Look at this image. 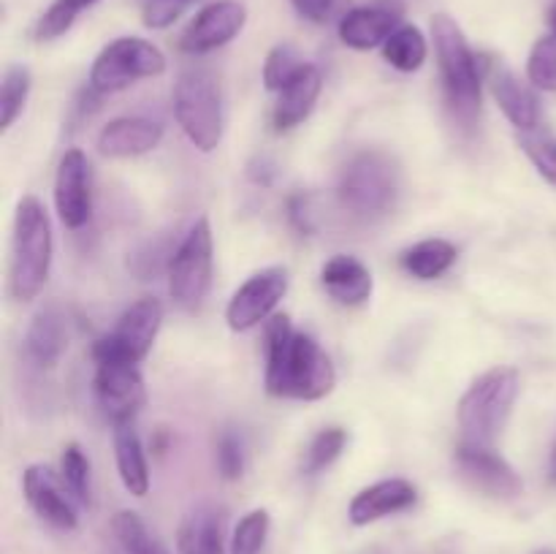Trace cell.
Returning a JSON list of instances; mask_svg holds the SVG:
<instances>
[{"instance_id":"cell-1","label":"cell","mask_w":556,"mask_h":554,"mask_svg":"<svg viewBox=\"0 0 556 554\" xmlns=\"http://www.w3.org/2000/svg\"><path fill=\"white\" fill-rule=\"evenodd\" d=\"M337 373L324 348L307 331L293 329L286 313L266 320V391L286 400H324Z\"/></svg>"},{"instance_id":"cell-2","label":"cell","mask_w":556,"mask_h":554,"mask_svg":"<svg viewBox=\"0 0 556 554\" xmlns=\"http://www.w3.org/2000/svg\"><path fill=\"white\" fill-rule=\"evenodd\" d=\"M54 239L47 210L36 196H25L16 204L14 237H11V297L30 302L43 291L52 269Z\"/></svg>"},{"instance_id":"cell-3","label":"cell","mask_w":556,"mask_h":554,"mask_svg":"<svg viewBox=\"0 0 556 554\" xmlns=\"http://www.w3.org/2000/svg\"><path fill=\"white\" fill-rule=\"evenodd\" d=\"M516 396H519V373L514 367H494L472 380L456 411L462 445L492 449L514 413Z\"/></svg>"},{"instance_id":"cell-4","label":"cell","mask_w":556,"mask_h":554,"mask_svg":"<svg viewBox=\"0 0 556 554\" xmlns=\"http://www.w3.org/2000/svg\"><path fill=\"white\" fill-rule=\"evenodd\" d=\"M432 38L451 109L462 123H472L481 112V63L462 27L448 14L432 16Z\"/></svg>"},{"instance_id":"cell-5","label":"cell","mask_w":556,"mask_h":554,"mask_svg":"<svg viewBox=\"0 0 556 554\" xmlns=\"http://www.w3.org/2000/svg\"><path fill=\"white\" fill-rule=\"evenodd\" d=\"M337 196L356 217L389 215L400 199V166L383 150L356 152L342 168Z\"/></svg>"},{"instance_id":"cell-6","label":"cell","mask_w":556,"mask_h":554,"mask_svg":"<svg viewBox=\"0 0 556 554\" xmlns=\"http://www.w3.org/2000/svg\"><path fill=\"white\" fill-rule=\"evenodd\" d=\"M174 114L190 144L212 152L223 139V98L206 68H185L174 85Z\"/></svg>"},{"instance_id":"cell-7","label":"cell","mask_w":556,"mask_h":554,"mask_svg":"<svg viewBox=\"0 0 556 554\" xmlns=\"http://www.w3.org/2000/svg\"><path fill=\"white\" fill-rule=\"evenodd\" d=\"M166 71V58L155 43L125 36L106 43L90 68V90L98 96L119 92L139 79H152Z\"/></svg>"},{"instance_id":"cell-8","label":"cell","mask_w":556,"mask_h":554,"mask_svg":"<svg viewBox=\"0 0 556 554\" xmlns=\"http://www.w3.org/2000/svg\"><path fill=\"white\" fill-rule=\"evenodd\" d=\"M215 269V239L206 217L195 221L168 264V293L182 310H195L206 299Z\"/></svg>"},{"instance_id":"cell-9","label":"cell","mask_w":556,"mask_h":554,"mask_svg":"<svg viewBox=\"0 0 556 554\" xmlns=\"http://www.w3.org/2000/svg\"><path fill=\"white\" fill-rule=\"evenodd\" d=\"M163 324V304L155 297H144L130 304L117 318L114 329L96 340L92 358L98 362L139 364L150 353L157 329Z\"/></svg>"},{"instance_id":"cell-10","label":"cell","mask_w":556,"mask_h":554,"mask_svg":"<svg viewBox=\"0 0 556 554\" xmlns=\"http://www.w3.org/2000/svg\"><path fill=\"white\" fill-rule=\"evenodd\" d=\"M96 400L106 421H112V427L136 421L141 407L147 405V389L139 367L128 362H98Z\"/></svg>"},{"instance_id":"cell-11","label":"cell","mask_w":556,"mask_h":554,"mask_svg":"<svg viewBox=\"0 0 556 554\" xmlns=\"http://www.w3.org/2000/svg\"><path fill=\"white\" fill-rule=\"evenodd\" d=\"M288 293V272L282 266L255 272L237 288L226 307V320L233 331H248L269 320L280 299Z\"/></svg>"},{"instance_id":"cell-12","label":"cell","mask_w":556,"mask_h":554,"mask_svg":"<svg viewBox=\"0 0 556 554\" xmlns=\"http://www.w3.org/2000/svg\"><path fill=\"white\" fill-rule=\"evenodd\" d=\"M405 3L402 0H372V3L353 5L340 16V41L345 47L367 52V49L383 47L391 33L405 25Z\"/></svg>"},{"instance_id":"cell-13","label":"cell","mask_w":556,"mask_h":554,"mask_svg":"<svg viewBox=\"0 0 556 554\" xmlns=\"http://www.w3.org/2000/svg\"><path fill=\"white\" fill-rule=\"evenodd\" d=\"M244 22H248V9L239 0H215L190 20L179 36V49L188 54L215 52L242 33Z\"/></svg>"},{"instance_id":"cell-14","label":"cell","mask_w":556,"mask_h":554,"mask_svg":"<svg viewBox=\"0 0 556 554\" xmlns=\"http://www.w3.org/2000/svg\"><path fill=\"white\" fill-rule=\"evenodd\" d=\"M54 206L60 223L71 231H79L92 217V185L90 163L81 150H68L58 163L54 174Z\"/></svg>"},{"instance_id":"cell-15","label":"cell","mask_w":556,"mask_h":554,"mask_svg":"<svg viewBox=\"0 0 556 554\" xmlns=\"http://www.w3.org/2000/svg\"><path fill=\"white\" fill-rule=\"evenodd\" d=\"M456 467H459V476L465 478L476 492L489 494V498L514 500L519 498L521 489H525L519 473H516L494 449L459 445V451H456Z\"/></svg>"},{"instance_id":"cell-16","label":"cell","mask_w":556,"mask_h":554,"mask_svg":"<svg viewBox=\"0 0 556 554\" xmlns=\"http://www.w3.org/2000/svg\"><path fill=\"white\" fill-rule=\"evenodd\" d=\"M22 492L27 505L41 516L47 525L58 530H76L79 516H76L74 498L65 489L63 478L54 476L47 465H30L22 476Z\"/></svg>"},{"instance_id":"cell-17","label":"cell","mask_w":556,"mask_h":554,"mask_svg":"<svg viewBox=\"0 0 556 554\" xmlns=\"http://www.w3.org/2000/svg\"><path fill=\"white\" fill-rule=\"evenodd\" d=\"M179 554H226V508L199 503L185 514L177 530Z\"/></svg>"},{"instance_id":"cell-18","label":"cell","mask_w":556,"mask_h":554,"mask_svg":"<svg viewBox=\"0 0 556 554\" xmlns=\"http://www.w3.org/2000/svg\"><path fill=\"white\" fill-rule=\"evenodd\" d=\"M416 487L405 478H386V481L372 483V487L362 489L356 498L351 500V521L356 527L372 525V521L386 519L391 514H402V511L416 505Z\"/></svg>"},{"instance_id":"cell-19","label":"cell","mask_w":556,"mask_h":554,"mask_svg":"<svg viewBox=\"0 0 556 554\" xmlns=\"http://www.w3.org/2000/svg\"><path fill=\"white\" fill-rule=\"evenodd\" d=\"M163 139V125L147 117H117L98 134V152L106 158H136L152 152Z\"/></svg>"},{"instance_id":"cell-20","label":"cell","mask_w":556,"mask_h":554,"mask_svg":"<svg viewBox=\"0 0 556 554\" xmlns=\"http://www.w3.org/2000/svg\"><path fill=\"white\" fill-rule=\"evenodd\" d=\"M320 90H324L320 68L318 65L307 63L280 92H277L275 112H271L275 130H291L296 128L299 123H304V119L313 114Z\"/></svg>"},{"instance_id":"cell-21","label":"cell","mask_w":556,"mask_h":554,"mask_svg":"<svg viewBox=\"0 0 556 554\" xmlns=\"http://www.w3.org/2000/svg\"><path fill=\"white\" fill-rule=\"evenodd\" d=\"M320 282L337 304L358 307L372 297V272L353 255H334L320 269Z\"/></svg>"},{"instance_id":"cell-22","label":"cell","mask_w":556,"mask_h":554,"mask_svg":"<svg viewBox=\"0 0 556 554\" xmlns=\"http://www.w3.org/2000/svg\"><path fill=\"white\" fill-rule=\"evenodd\" d=\"M492 92L494 101L505 112V117L519 130H538L541 125V101L535 92L505 65L492 68Z\"/></svg>"},{"instance_id":"cell-23","label":"cell","mask_w":556,"mask_h":554,"mask_svg":"<svg viewBox=\"0 0 556 554\" xmlns=\"http://www.w3.org/2000/svg\"><path fill=\"white\" fill-rule=\"evenodd\" d=\"M68 345V326L58 307H41L33 315L25 335L27 358L38 367H54Z\"/></svg>"},{"instance_id":"cell-24","label":"cell","mask_w":556,"mask_h":554,"mask_svg":"<svg viewBox=\"0 0 556 554\" xmlns=\"http://www.w3.org/2000/svg\"><path fill=\"white\" fill-rule=\"evenodd\" d=\"M114 459H117V470L125 489L136 498H144L150 492V465H147L144 445H141L134 421L114 427Z\"/></svg>"},{"instance_id":"cell-25","label":"cell","mask_w":556,"mask_h":554,"mask_svg":"<svg viewBox=\"0 0 556 554\" xmlns=\"http://www.w3.org/2000/svg\"><path fill=\"white\" fill-rule=\"evenodd\" d=\"M456 255H459V250H456L454 242L434 237L407 248L400 261L402 269L416 277V280H438L456 264Z\"/></svg>"},{"instance_id":"cell-26","label":"cell","mask_w":556,"mask_h":554,"mask_svg":"<svg viewBox=\"0 0 556 554\" xmlns=\"http://www.w3.org/2000/svg\"><path fill=\"white\" fill-rule=\"evenodd\" d=\"M429 43L416 25H400L383 43L386 63L394 65L402 74H413L427 63Z\"/></svg>"},{"instance_id":"cell-27","label":"cell","mask_w":556,"mask_h":554,"mask_svg":"<svg viewBox=\"0 0 556 554\" xmlns=\"http://www.w3.org/2000/svg\"><path fill=\"white\" fill-rule=\"evenodd\" d=\"M112 532L125 554H168L161 538L147 527L136 511H117L112 519Z\"/></svg>"},{"instance_id":"cell-28","label":"cell","mask_w":556,"mask_h":554,"mask_svg":"<svg viewBox=\"0 0 556 554\" xmlns=\"http://www.w3.org/2000/svg\"><path fill=\"white\" fill-rule=\"evenodd\" d=\"M101 0H52L49 9L38 16L36 38L38 41H54L74 27V22Z\"/></svg>"},{"instance_id":"cell-29","label":"cell","mask_w":556,"mask_h":554,"mask_svg":"<svg viewBox=\"0 0 556 554\" xmlns=\"http://www.w3.org/2000/svg\"><path fill=\"white\" fill-rule=\"evenodd\" d=\"M60 478L79 505H90V459L79 443H68L60 459Z\"/></svg>"},{"instance_id":"cell-30","label":"cell","mask_w":556,"mask_h":554,"mask_svg":"<svg viewBox=\"0 0 556 554\" xmlns=\"http://www.w3.org/2000/svg\"><path fill=\"white\" fill-rule=\"evenodd\" d=\"M27 96H30V71L25 65H11L3 76V90H0V125L9 130L14 119L25 109Z\"/></svg>"},{"instance_id":"cell-31","label":"cell","mask_w":556,"mask_h":554,"mask_svg":"<svg viewBox=\"0 0 556 554\" xmlns=\"http://www.w3.org/2000/svg\"><path fill=\"white\" fill-rule=\"evenodd\" d=\"M307 65V60L291 47V43H277L269 54H266V63H264V85L266 90L271 92H280L299 71Z\"/></svg>"},{"instance_id":"cell-32","label":"cell","mask_w":556,"mask_h":554,"mask_svg":"<svg viewBox=\"0 0 556 554\" xmlns=\"http://www.w3.org/2000/svg\"><path fill=\"white\" fill-rule=\"evenodd\" d=\"M348 443V432L340 427H329L320 429L318 435L313 438V443L307 445V454H304V473L315 476V473L326 470L337 456L345 451Z\"/></svg>"},{"instance_id":"cell-33","label":"cell","mask_w":556,"mask_h":554,"mask_svg":"<svg viewBox=\"0 0 556 554\" xmlns=\"http://www.w3.org/2000/svg\"><path fill=\"white\" fill-rule=\"evenodd\" d=\"M527 79L532 87L546 92H556V36L538 38L527 60Z\"/></svg>"},{"instance_id":"cell-34","label":"cell","mask_w":556,"mask_h":554,"mask_svg":"<svg viewBox=\"0 0 556 554\" xmlns=\"http://www.w3.org/2000/svg\"><path fill=\"white\" fill-rule=\"evenodd\" d=\"M269 511L255 508L250 511V514H244L242 519H239L237 530H233L231 554H261L266 536H269Z\"/></svg>"},{"instance_id":"cell-35","label":"cell","mask_w":556,"mask_h":554,"mask_svg":"<svg viewBox=\"0 0 556 554\" xmlns=\"http://www.w3.org/2000/svg\"><path fill=\"white\" fill-rule=\"evenodd\" d=\"M521 150L527 152L543 179L556 185V136L541 134V130H521Z\"/></svg>"},{"instance_id":"cell-36","label":"cell","mask_w":556,"mask_h":554,"mask_svg":"<svg viewBox=\"0 0 556 554\" xmlns=\"http://www.w3.org/2000/svg\"><path fill=\"white\" fill-rule=\"evenodd\" d=\"M215 459H217V470L226 481H237L244 470V445L242 438L231 429H223V435L217 438V451H215Z\"/></svg>"},{"instance_id":"cell-37","label":"cell","mask_w":556,"mask_h":554,"mask_svg":"<svg viewBox=\"0 0 556 554\" xmlns=\"http://www.w3.org/2000/svg\"><path fill=\"white\" fill-rule=\"evenodd\" d=\"M185 11V0H147L141 9V20L152 30H163V27L174 25L177 16Z\"/></svg>"},{"instance_id":"cell-38","label":"cell","mask_w":556,"mask_h":554,"mask_svg":"<svg viewBox=\"0 0 556 554\" xmlns=\"http://www.w3.org/2000/svg\"><path fill=\"white\" fill-rule=\"evenodd\" d=\"M291 3L304 20L315 22V25H326L348 11V0H291Z\"/></svg>"},{"instance_id":"cell-39","label":"cell","mask_w":556,"mask_h":554,"mask_svg":"<svg viewBox=\"0 0 556 554\" xmlns=\"http://www.w3.org/2000/svg\"><path fill=\"white\" fill-rule=\"evenodd\" d=\"M291 221L296 223L299 231H309V210L304 199H291Z\"/></svg>"},{"instance_id":"cell-40","label":"cell","mask_w":556,"mask_h":554,"mask_svg":"<svg viewBox=\"0 0 556 554\" xmlns=\"http://www.w3.org/2000/svg\"><path fill=\"white\" fill-rule=\"evenodd\" d=\"M548 481L556 487V443H554V451H552V462H548Z\"/></svg>"},{"instance_id":"cell-41","label":"cell","mask_w":556,"mask_h":554,"mask_svg":"<svg viewBox=\"0 0 556 554\" xmlns=\"http://www.w3.org/2000/svg\"><path fill=\"white\" fill-rule=\"evenodd\" d=\"M548 27H552V33L556 36V0L552 3V9H548Z\"/></svg>"},{"instance_id":"cell-42","label":"cell","mask_w":556,"mask_h":554,"mask_svg":"<svg viewBox=\"0 0 556 554\" xmlns=\"http://www.w3.org/2000/svg\"><path fill=\"white\" fill-rule=\"evenodd\" d=\"M532 554H556V549H538V552H532Z\"/></svg>"},{"instance_id":"cell-43","label":"cell","mask_w":556,"mask_h":554,"mask_svg":"<svg viewBox=\"0 0 556 554\" xmlns=\"http://www.w3.org/2000/svg\"><path fill=\"white\" fill-rule=\"evenodd\" d=\"M185 3H188V0H185Z\"/></svg>"}]
</instances>
